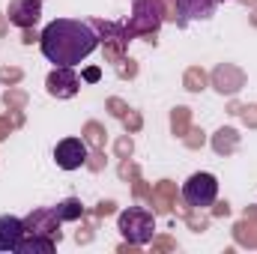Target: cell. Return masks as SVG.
I'll use <instances>...</instances> for the list:
<instances>
[{"label": "cell", "instance_id": "277c9868", "mask_svg": "<svg viewBox=\"0 0 257 254\" xmlns=\"http://www.w3.org/2000/svg\"><path fill=\"white\" fill-rule=\"evenodd\" d=\"M165 21V12H162V3L159 0H135V15L128 21V36L132 33H141V36H150L159 30V24Z\"/></svg>", "mask_w": 257, "mask_h": 254}, {"label": "cell", "instance_id": "4fadbf2b", "mask_svg": "<svg viewBox=\"0 0 257 254\" xmlns=\"http://www.w3.org/2000/svg\"><path fill=\"white\" fill-rule=\"evenodd\" d=\"M174 197H177V189H174V183H168V180H162L153 194H150V203L156 206V212H168L171 206H174Z\"/></svg>", "mask_w": 257, "mask_h": 254}, {"label": "cell", "instance_id": "74e56055", "mask_svg": "<svg viewBox=\"0 0 257 254\" xmlns=\"http://www.w3.org/2000/svg\"><path fill=\"white\" fill-rule=\"evenodd\" d=\"M218 3H221V0H218Z\"/></svg>", "mask_w": 257, "mask_h": 254}, {"label": "cell", "instance_id": "4dcf8cb0", "mask_svg": "<svg viewBox=\"0 0 257 254\" xmlns=\"http://www.w3.org/2000/svg\"><path fill=\"white\" fill-rule=\"evenodd\" d=\"M123 120H126V126H128V129H141V117H138V114H132V111H128Z\"/></svg>", "mask_w": 257, "mask_h": 254}, {"label": "cell", "instance_id": "f546056e", "mask_svg": "<svg viewBox=\"0 0 257 254\" xmlns=\"http://www.w3.org/2000/svg\"><path fill=\"white\" fill-rule=\"evenodd\" d=\"M135 174H138V171H135V165H132L128 159H123V165H120V177L126 180V177H135Z\"/></svg>", "mask_w": 257, "mask_h": 254}, {"label": "cell", "instance_id": "7c38bea8", "mask_svg": "<svg viewBox=\"0 0 257 254\" xmlns=\"http://www.w3.org/2000/svg\"><path fill=\"white\" fill-rule=\"evenodd\" d=\"M174 3H177L180 24H189L194 18H209L218 6V0H174Z\"/></svg>", "mask_w": 257, "mask_h": 254}, {"label": "cell", "instance_id": "2e32d148", "mask_svg": "<svg viewBox=\"0 0 257 254\" xmlns=\"http://www.w3.org/2000/svg\"><path fill=\"white\" fill-rule=\"evenodd\" d=\"M54 209H57L60 221H78V218L84 215V206H81V200H78V197H66L63 203H57Z\"/></svg>", "mask_w": 257, "mask_h": 254}, {"label": "cell", "instance_id": "ac0fdd59", "mask_svg": "<svg viewBox=\"0 0 257 254\" xmlns=\"http://www.w3.org/2000/svg\"><path fill=\"white\" fill-rule=\"evenodd\" d=\"M84 138H87L96 150H102V147H105V129L99 126V123H87V129H84Z\"/></svg>", "mask_w": 257, "mask_h": 254}, {"label": "cell", "instance_id": "ba28073f", "mask_svg": "<svg viewBox=\"0 0 257 254\" xmlns=\"http://www.w3.org/2000/svg\"><path fill=\"white\" fill-rule=\"evenodd\" d=\"M39 15H42V0H12L6 21L24 30V27H33L39 21Z\"/></svg>", "mask_w": 257, "mask_h": 254}, {"label": "cell", "instance_id": "6da1fadb", "mask_svg": "<svg viewBox=\"0 0 257 254\" xmlns=\"http://www.w3.org/2000/svg\"><path fill=\"white\" fill-rule=\"evenodd\" d=\"M39 48H42V54H45L48 63L78 66L81 60H87L99 48V36H96V27L87 24V21L57 18V21H51L42 30Z\"/></svg>", "mask_w": 257, "mask_h": 254}, {"label": "cell", "instance_id": "e0dca14e", "mask_svg": "<svg viewBox=\"0 0 257 254\" xmlns=\"http://www.w3.org/2000/svg\"><path fill=\"white\" fill-rule=\"evenodd\" d=\"M203 87H206V72H203V69H197V66H194V69H189V72H186V90L200 93Z\"/></svg>", "mask_w": 257, "mask_h": 254}, {"label": "cell", "instance_id": "8992f818", "mask_svg": "<svg viewBox=\"0 0 257 254\" xmlns=\"http://www.w3.org/2000/svg\"><path fill=\"white\" fill-rule=\"evenodd\" d=\"M24 230L60 242V215H57V209H33L24 218Z\"/></svg>", "mask_w": 257, "mask_h": 254}, {"label": "cell", "instance_id": "d590c367", "mask_svg": "<svg viewBox=\"0 0 257 254\" xmlns=\"http://www.w3.org/2000/svg\"><path fill=\"white\" fill-rule=\"evenodd\" d=\"M3 33H6V27H3V21H0V36H3Z\"/></svg>", "mask_w": 257, "mask_h": 254}, {"label": "cell", "instance_id": "f1b7e54d", "mask_svg": "<svg viewBox=\"0 0 257 254\" xmlns=\"http://www.w3.org/2000/svg\"><path fill=\"white\" fill-rule=\"evenodd\" d=\"M189 135H192V138H186V144H189L192 150H197V147L203 144V132H189Z\"/></svg>", "mask_w": 257, "mask_h": 254}, {"label": "cell", "instance_id": "5b68a950", "mask_svg": "<svg viewBox=\"0 0 257 254\" xmlns=\"http://www.w3.org/2000/svg\"><path fill=\"white\" fill-rule=\"evenodd\" d=\"M54 162L57 168L63 171H78L87 165V144L81 138H63L57 147H54Z\"/></svg>", "mask_w": 257, "mask_h": 254}, {"label": "cell", "instance_id": "7402d4cb", "mask_svg": "<svg viewBox=\"0 0 257 254\" xmlns=\"http://www.w3.org/2000/svg\"><path fill=\"white\" fill-rule=\"evenodd\" d=\"M239 114H242L245 126H254L257 129V105H245V108H239Z\"/></svg>", "mask_w": 257, "mask_h": 254}, {"label": "cell", "instance_id": "836d02e7", "mask_svg": "<svg viewBox=\"0 0 257 254\" xmlns=\"http://www.w3.org/2000/svg\"><path fill=\"white\" fill-rule=\"evenodd\" d=\"M84 78H87V81H99V69H87Z\"/></svg>", "mask_w": 257, "mask_h": 254}, {"label": "cell", "instance_id": "3957f363", "mask_svg": "<svg viewBox=\"0 0 257 254\" xmlns=\"http://www.w3.org/2000/svg\"><path fill=\"white\" fill-rule=\"evenodd\" d=\"M215 197H218V180H215L212 174H206V171L192 174V177L183 183V200H186L192 209H206V206H212Z\"/></svg>", "mask_w": 257, "mask_h": 254}, {"label": "cell", "instance_id": "e575fe53", "mask_svg": "<svg viewBox=\"0 0 257 254\" xmlns=\"http://www.w3.org/2000/svg\"><path fill=\"white\" fill-rule=\"evenodd\" d=\"M6 135H9V123H6V120H0V138H6Z\"/></svg>", "mask_w": 257, "mask_h": 254}, {"label": "cell", "instance_id": "d6a6232c", "mask_svg": "<svg viewBox=\"0 0 257 254\" xmlns=\"http://www.w3.org/2000/svg\"><path fill=\"white\" fill-rule=\"evenodd\" d=\"M36 39H39V36H36V33H33V30H30V27H24V42H27V45H30V42H36Z\"/></svg>", "mask_w": 257, "mask_h": 254}, {"label": "cell", "instance_id": "30bf717a", "mask_svg": "<svg viewBox=\"0 0 257 254\" xmlns=\"http://www.w3.org/2000/svg\"><path fill=\"white\" fill-rule=\"evenodd\" d=\"M242 84H245V75L236 69V66H230V63H224V66H218L215 72H212V87L224 96H233L236 90H242Z\"/></svg>", "mask_w": 257, "mask_h": 254}, {"label": "cell", "instance_id": "8d00e7d4", "mask_svg": "<svg viewBox=\"0 0 257 254\" xmlns=\"http://www.w3.org/2000/svg\"><path fill=\"white\" fill-rule=\"evenodd\" d=\"M254 24H257V15H254Z\"/></svg>", "mask_w": 257, "mask_h": 254}, {"label": "cell", "instance_id": "cb8c5ba5", "mask_svg": "<svg viewBox=\"0 0 257 254\" xmlns=\"http://www.w3.org/2000/svg\"><path fill=\"white\" fill-rule=\"evenodd\" d=\"M186 221H189V227H192V230H206V224H209L203 215H186Z\"/></svg>", "mask_w": 257, "mask_h": 254}, {"label": "cell", "instance_id": "d4e9b609", "mask_svg": "<svg viewBox=\"0 0 257 254\" xmlns=\"http://www.w3.org/2000/svg\"><path fill=\"white\" fill-rule=\"evenodd\" d=\"M0 81H21V69H0Z\"/></svg>", "mask_w": 257, "mask_h": 254}, {"label": "cell", "instance_id": "9c48e42d", "mask_svg": "<svg viewBox=\"0 0 257 254\" xmlns=\"http://www.w3.org/2000/svg\"><path fill=\"white\" fill-rule=\"evenodd\" d=\"M27 236L24 230V218L15 215H0V251H15L18 242Z\"/></svg>", "mask_w": 257, "mask_h": 254}, {"label": "cell", "instance_id": "44dd1931", "mask_svg": "<svg viewBox=\"0 0 257 254\" xmlns=\"http://www.w3.org/2000/svg\"><path fill=\"white\" fill-rule=\"evenodd\" d=\"M174 248H177V242L171 236H159V239L153 236V251H174Z\"/></svg>", "mask_w": 257, "mask_h": 254}, {"label": "cell", "instance_id": "4316f807", "mask_svg": "<svg viewBox=\"0 0 257 254\" xmlns=\"http://www.w3.org/2000/svg\"><path fill=\"white\" fill-rule=\"evenodd\" d=\"M117 156H120V159H128V156H132V141H128V138L117 141Z\"/></svg>", "mask_w": 257, "mask_h": 254}, {"label": "cell", "instance_id": "484cf974", "mask_svg": "<svg viewBox=\"0 0 257 254\" xmlns=\"http://www.w3.org/2000/svg\"><path fill=\"white\" fill-rule=\"evenodd\" d=\"M108 108H111V114H114V117H126V111H128L120 99H111V102H108Z\"/></svg>", "mask_w": 257, "mask_h": 254}, {"label": "cell", "instance_id": "9a60e30c", "mask_svg": "<svg viewBox=\"0 0 257 254\" xmlns=\"http://www.w3.org/2000/svg\"><path fill=\"white\" fill-rule=\"evenodd\" d=\"M239 147V135L233 132V129H218L215 135H212V150L218 153V156H227V153H233Z\"/></svg>", "mask_w": 257, "mask_h": 254}, {"label": "cell", "instance_id": "52a82bcc", "mask_svg": "<svg viewBox=\"0 0 257 254\" xmlns=\"http://www.w3.org/2000/svg\"><path fill=\"white\" fill-rule=\"evenodd\" d=\"M45 87H48V93H51L54 99H72V96L78 93L81 81H78V75L72 72V66H57V69L48 75Z\"/></svg>", "mask_w": 257, "mask_h": 254}, {"label": "cell", "instance_id": "1f68e13d", "mask_svg": "<svg viewBox=\"0 0 257 254\" xmlns=\"http://www.w3.org/2000/svg\"><path fill=\"white\" fill-rule=\"evenodd\" d=\"M227 212H230V206H227V203H218V206L212 209V215H215V218H221V215H227Z\"/></svg>", "mask_w": 257, "mask_h": 254}, {"label": "cell", "instance_id": "83f0119b", "mask_svg": "<svg viewBox=\"0 0 257 254\" xmlns=\"http://www.w3.org/2000/svg\"><path fill=\"white\" fill-rule=\"evenodd\" d=\"M87 165H90L93 171H102V168H105V159H102V153H93V156H87Z\"/></svg>", "mask_w": 257, "mask_h": 254}, {"label": "cell", "instance_id": "603a6c76", "mask_svg": "<svg viewBox=\"0 0 257 254\" xmlns=\"http://www.w3.org/2000/svg\"><path fill=\"white\" fill-rule=\"evenodd\" d=\"M114 212H117V203H114V200H102V203L96 206V215H99V218H105V215H114Z\"/></svg>", "mask_w": 257, "mask_h": 254}, {"label": "cell", "instance_id": "7a4b0ae2", "mask_svg": "<svg viewBox=\"0 0 257 254\" xmlns=\"http://www.w3.org/2000/svg\"><path fill=\"white\" fill-rule=\"evenodd\" d=\"M117 227L126 236V242H135V245H147L156 236V218H153V212H147L141 206L123 209L120 218H117Z\"/></svg>", "mask_w": 257, "mask_h": 254}, {"label": "cell", "instance_id": "5bb4252c", "mask_svg": "<svg viewBox=\"0 0 257 254\" xmlns=\"http://www.w3.org/2000/svg\"><path fill=\"white\" fill-rule=\"evenodd\" d=\"M54 239H48V236H36V233H27V239H21L18 242V254H51L54 251Z\"/></svg>", "mask_w": 257, "mask_h": 254}, {"label": "cell", "instance_id": "8fae6325", "mask_svg": "<svg viewBox=\"0 0 257 254\" xmlns=\"http://www.w3.org/2000/svg\"><path fill=\"white\" fill-rule=\"evenodd\" d=\"M90 24L105 36V42H108V57L117 60L120 51H123V45L128 42V30L126 27H120V24H108V21H90Z\"/></svg>", "mask_w": 257, "mask_h": 254}, {"label": "cell", "instance_id": "ffe728a7", "mask_svg": "<svg viewBox=\"0 0 257 254\" xmlns=\"http://www.w3.org/2000/svg\"><path fill=\"white\" fill-rule=\"evenodd\" d=\"M3 102H6L9 108H21V105L27 102V96L18 93V90H6V93H3Z\"/></svg>", "mask_w": 257, "mask_h": 254}, {"label": "cell", "instance_id": "d6986e66", "mask_svg": "<svg viewBox=\"0 0 257 254\" xmlns=\"http://www.w3.org/2000/svg\"><path fill=\"white\" fill-rule=\"evenodd\" d=\"M171 126H174V135H186L189 132V108H177L171 117Z\"/></svg>", "mask_w": 257, "mask_h": 254}]
</instances>
